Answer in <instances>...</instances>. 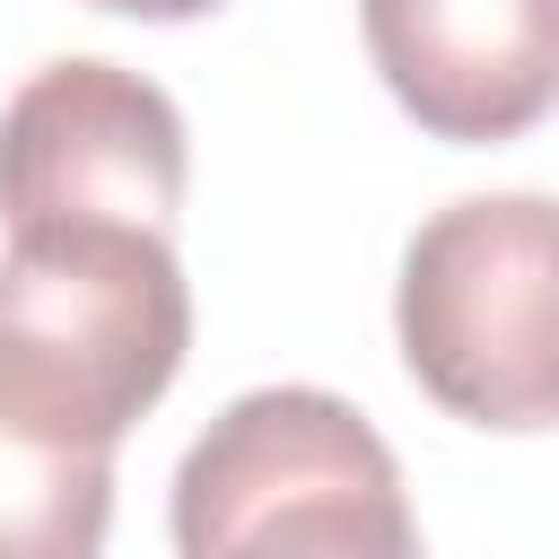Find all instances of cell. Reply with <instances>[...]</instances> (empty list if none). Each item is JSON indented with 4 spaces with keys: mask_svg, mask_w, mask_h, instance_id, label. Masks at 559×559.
Here are the masks:
<instances>
[{
    "mask_svg": "<svg viewBox=\"0 0 559 559\" xmlns=\"http://www.w3.org/2000/svg\"><path fill=\"white\" fill-rule=\"evenodd\" d=\"M87 9H114V17H148V26H175V17H210L218 0H87Z\"/></svg>",
    "mask_w": 559,
    "mask_h": 559,
    "instance_id": "cell-7",
    "label": "cell"
},
{
    "mask_svg": "<svg viewBox=\"0 0 559 559\" xmlns=\"http://www.w3.org/2000/svg\"><path fill=\"white\" fill-rule=\"evenodd\" d=\"M175 559H419L393 445L314 384L227 402L175 463Z\"/></svg>",
    "mask_w": 559,
    "mask_h": 559,
    "instance_id": "cell-2",
    "label": "cell"
},
{
    "mask_svg": "<svg viewBox=\"0 0 559 559\" xmlns=\"http://www.w3.org/2000/svg\"><path fill=\"white\" fill-rule=\"evenodd\" d=\"M358 26L428 140L498 148L559 105V0H358Z\"/></svg>",
    "mask_w": 559,
    "mask_h": 559,
    "instance_id": "cell-5",
    "label": "cell"
},
{
    "mask_svg": "<svg viewBox=\"0 0 559 559\" xmlns=\"http://www.w3.org/2000/svg\"><path fill=\"white\" fill-rule=\"evenodd\" d=\"M192 183L183 114L122 61H44L0 105V218L9 227H157L175 236Z\"/></svg>",
    "mask_w": 559,
    "mask_h": 559,
    "instance_id": "cell-4",
    "label": "cell"
},
{
    "mask_svg": "<svg viewBox=\"0 0 559 559\" xmlns=\"http://www.w3.org/2000/svg\"><path fill=\"white\" fill-rule=\"evenodd\" d=\"M402 367L472 428H559V201L480 192L437 210L393 288Z\"/></svg>",
    "mask_w": 559,
    "mask_h": 559,
    "instance_id": "cell-3",
    "label": "cell"
},
{
    "mask_svg": "<svg viewBox=\"0 0 559 559\" xmlns=\"http://www.w3.org/2000/svg\"><path fill=\"white\" fill-rule=\"evenodd\" d=\"M192 349V288L157 227H9L0 262V411L122 445Z\"/></svg>",
    "mask_w": 559,
    "mask_h": 559,
    "instance_id": "cell-1",
    "label": "cell"
},
{
    "mask_svg": "<svg viewBox=\"0 0 559 559\" xmlns=\"http://www.w3.org/2000/svg\"><path fill=\"white\" fill-rule=\"evenodd\" d=\"M114 524V445L0 411V559H96Z\"/></svg>",
    "mask_w": 559,
    "mask_h": 559,
    "instance_id": "cell-6",
    "label": "cell"
}]
</instances>
